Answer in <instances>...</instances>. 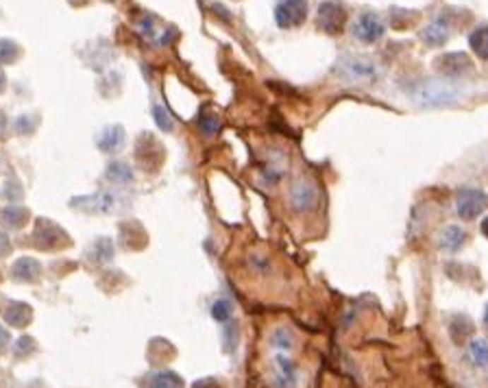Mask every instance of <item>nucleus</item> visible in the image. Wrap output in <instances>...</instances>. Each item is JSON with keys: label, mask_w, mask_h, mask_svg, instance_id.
Returning <instances> with one entry per match:
<instances>
[{"label": "nucleus", "mask_w": 488, "mask_h": 388, "mask_svg": "<svg viewBox=\"0 0 488 388\" xmlns=\"http://www.w3.org/2000/svg\"><path fill=\"white\" fill-rule=\"evenodd\" d=\"M347 24V11L336 0H325L319 7V27L329 35H340Z\"/></svg>", "instance_id": "1"}, {"label": "nucleus", "mask_w": 488, "mask_h": 388, "mask_svg": "<svg viewBox=\"0 0 488 388\" xmlns=\"http://www.w3.org/2000/svg\"><path fill=\"white\" fill-rule=\"evenodd\" d=\"M307 18V0H281L275 9V20L281 29H292Z\"/></svg>", "instance_id": "2"}, {"label": "nucleus", "mask_w": 488, "mask_h": 388, "mask_svg": "<svg viewBox=\"0 0 488 388\" xmlns=\"http://www.w3.org/2000/svg\"><path fill=\"white\" fill-rule=\"evenodd\" d=\"M456 208H458L460 218L473 221V218H477L488 208V196L482 190H473V188L460 190L458 201H456Z\"/></svg>", "instance_id": "3"}, {"label": "nucleus", "mask_w": 488, "mask_h": 388, "mask_svg": "<svg viewBox=\"0 0 488 388\" xmlns=\"http://www.w3.org/2000/svg\"><path fill=\"white\" fill-rule=\"evenodd\" d=\"M319 201V190L310 179H299L290 188V203L297 212H307L312 210Z\"/></svg>", "instance_id": "4"}, {"label": "nucleus", "mask_w": 488, "mask_h": 388, "mask_svg": "<svg viewBox=\"0 0 488 388\" xmlns=\"http://www.w3.org/2000/svg\"><path fill=\"white\" fill-rule=\"evenodd\" d=\"M383 33H386V24H383V20L375 13H364L353 27V35L364 44L377 42Z\"/></svg>", "instance_id": "5"}, {"label": "nucleus", "mask_w": 488, "mask_h": 388, "mask_svg": "<svg viewBox=\"0 0 488 388\" xmlns=\"http://www.w3.org/2000/svg\"><path fill=\"white\" fill-rule=\"evenodd\" d=\"M436 66H439V70H443L445 74H460L467 68H471V61L465 53H449L436 61Z\"/></svg>", "instance_id": "6"}, {"label": "nucleus", "mask_w": 488, "mask_h": 388, "mask_svg": "<svg viewBox=\"0 0 488 388\" xmlns=\"http://www.w3.org/2000/svg\"><path fill=\"white\" fill-rule=\"evenodd\" d=\"M449 37V24L445 18H439V20H434L429 27L423 31V42L429 44V46H441L445 44Z\"/></svg>", "instance_id": "7"}, {"label": "nucleus", "mask_w": 488, "mask_h": 388, "mask_svg": "<svg viewBox=\"0 0 488 388\" xmlns=\"http://www.w3.org/2000/svg\"><path fill=\"white\" fill-rule=\"evenodd\" d=\"M465 240H467V234H465V231H462L460 227H456V225H451V227H447V229L443 231L441 245H443L447 251H458L462 245H465Z\"/></svg>", "instance_id": "8"}, {"label": "nucleus", "mask_w": 488, "mask_h": 388, "mask_svg": "<svg viewBox=\"0 0 488 388\" xmlns=\"http://www.w3.org/2000/svg\"><path fill=\"white\" fill-rule=\"evenodd\" d=\"M473 53L482 59H488V24H484V27L475 29L471 33V40H469Z\"/></svg>", "instance_id": "9"}, {"label": "nucleus", "mask_w": 488, "mask_h": 388, "mask_svg": "<svg viewBox=\"0 0 488 388\" xmlns=\"http://www.w3.org/2000/svg\"><path fill=\"white\" fill-rule=\"evenodd\" d=\"M150 388H184V384L174 373H160L153 377Z\"/></svg>", "instance_id": "10"}, {"label": "nucleus", "mask_w": 488, "mask_h": 388, "mask_svg": "<svg viewBox=\"0 0 488 388\" xmlns=\"http://www.w3.org/2000/svg\"><path fill=\"white\" fill-rule=\"evenodd\" d=\"M471 355H473V360L477 362L480 367H486V365H488V343L475 341V343L471 345Z\"/></svg>", "instance_id": "11"}, {"label": "nucleus", "mask_w": 488, "mask_h": 388, "mask_svg": "<svg viewBox=\"0 0 488 388\" xmlns=\"http://www.w3.org/2000/svg\"><path fill=\"white\" fill-rule=\"evenodd\" d=\"M227 314H229V303L227 301H220V303L214 305V317L216 319H227Z\"/></svg>", "instance_id": "12"}, {"label": "nucleus", "mask_w": 488, "mask_h": 388, "mask_svg": "<svg viewBox=\"0 0 488 388\" xmlns=\"http://www.w3.org/2000/svg\"><path fill=\"white\" fill-rule=\"evenodd\" d=\"M482 234H484V236L488 238V216H486V218L482 221Z\"/></svg>", "instance_id": "13"}, {"label": "nucleus", "mask_w": 488, "mask_h": 388, "mask_svg": "<svg viewBox=\"0 0 488 388\" xmlns=\"http://www.w3.org/2000/svg\"><path fill=\"white\" fill-rule=\"evenodd\" d=\"M486 325H488V307H486Z\"/></svg>", "instance_id": "14"}]
</instances>
